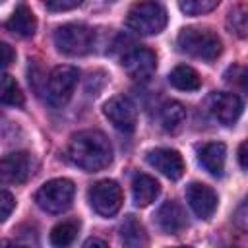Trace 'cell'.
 <instances>
[{"mask_svg":"<svg viewBox=\"0 0 248 248\" xmlns=\"http://www.w3.org/2000/svg\"><path fill=\"white\" fill-rule=\"evenodd\" d=\"M66 157L72 165L81 170L97 172L110 165L112 161V145L108 138L99 130H83L72 136Z\"/></svg>","mask_w":248,"mask_h":248,"instance_id":"obj_1","label":"cell"},{"mask_svg":"<svg viewBox=\"0 0 248 248\" xmlns=\"http://www.w3.org/2000/svg\"><path fill=\"white\" fill-rule=\"evenodd\" d=\"M176 45L180 52L205 62L219 58L223 52V43L219 35L211 29L202 27H184L176 37Z\"/></svg>","mask_w":248,"mask_h":248,"instance_id":"obj_2","label":"cell"},{"mask_svg":"<svg viewBox=\"0 0 248 248\" xmlns=\"http://www.w3.org/2000/svg\"><path fill=\"white\" fill-rule=\"evenodd\" d=\"M167 10L159 2H138L128 10L126 25L140 35H157L167 25Z\"/></svg>","mask_w":248,"mask_h":248,"instance_id":"obj_3","label":"cell"},{"mask_svg":"<svg viewBox=\"0 0 248 248\" xmlns=\"http://www.w3.org/2000/svg\"><path fill=\"white\" fill-rule=\"evenodd\" d=\"M95 43V33L83 23H66L54 31V45L60 52L68 56H83L91 52Z\"/></svg>","mask_w":248,"mask_h":248,"instance_id":"obj_4","label":"cell"},{"mask_svg":"<svg viewBox=\"0 0 248 248\" xmlns=\"http://www.w3.org/2000/svg\"><path fill=\"white\" fill-rule=\"evenodd\" d=\"M78 79H79V72L74 66H56V68H52L46 81H45L46 103L54 108L64 107L72 99L74 89L78 85Z\"/></svg>","mask_w":248,"mask_h":248,"instance_id":"obj_5","label":"cell"},{"mask_svg":"<svg viewBox=\"0 0 248 248\" xmlns=\"http://www.w3.org/2000/svg\"><path fill=\"white\" fill-rule=\"evenodd\" d=\"M74 194H76V186H74L72 180L52 178L37 190L35 202L46 213H62L72 205Z\"/></svg>","mask_w":248,"mask_h":248,"instance_id":"obj_6","label":"cell"},{"mask_svg":"<svg viewBox=\"0 0 248 248\" xmlns=\"http://www.w3.org/2000/svg\"><path fill=\"white\" fill-rule=\"evenodd\" d=\"M89 203L93 207L95 213H99L101 217H112L120 211L122 202H124V194L122 188L118 186V182L114 180H99L89 188Z\"/></svg>","mask_w":248,"mask_h":248,"instance_id":"obj_7","label":"cell"},{"mask_svg":"<svg viewBox=\"0 0 248 248\" xmlns=\"http://www.w3.org/2000/svg\"><path fill=\"white\" fill-rule=\"evenodd\" d=\"M37 169V161L27 151H14L4 155L0 163V174L4 184H23L27 182Z\"/></svg>","mask_w":248,"mask_h":248,"instance_id":"obj_8","label":"cell"},{"mask_svg":"<svg viewBox=\"0 0 248 248\" xmlns=\"http://www.w3.org/2000/svg\"><path fill=\"white\" fill-rule=\"evenodd\" d=\"M103 112L116 130L126 132V134L134 132L136 122H138V108L128 97L116 95V97L108 99L103 107Z\"/></svg>","mask_w":248,"mask_h":248,"instance_id":"obj_9","label":"cell"},{"mask_svg":"<svg viewBox=\"0 0 248 248\" xmlns=\"http://www.w3.org/2000/svg\"><path fill=\"white\" fill-rule=\"evenodd\" d=\"M186 202L200 219H209L219 205V198L215 190L202 182H192L186 186Z\"/></svg>","mask_w":248,"mask_h":248,"instance_id":"obj_10","label":"cell"},{"mask_svg":"<svg viewBox=\"0 0 248 248\" xmlns=\"http://www.w3.org/2000/svg\"><path fill=\"white\" fill-rule=\"evenodd\" d=\"M122 68L132 79H149L157 68V56L153 50L138 46L124 54Z\"/></svg>","mask_w":248,"mask_h":248,"instance_id":"obj_11","label":"cell"},{"mask_svg":"<svg viewBox=\"0 0 248 248\" xmlns=\"http://www.w3.org/2000/svg\"><path fill=\"white\" fill-rule=\"evenodd\" d=\"M145 159L155 170L165 174L169 180H178L184 174V161H182V155L176 149L157 147V149H151L145 155Z\"/></svg>","mask_w":248,"mask_h":248,"instance_id":"obj_12","label":"cell"},{"mask_svg":"<svg viewBox=\"0 0 248 248\" xmlns=\"http://www.w3.org/2000/svg\"><path fill=\"white\" fill-rule=\"evenodd\" d=\"M209 110L215 116V120H219L223 126H231L242 114V99L236 93L229 91L213 93L209 99Z\"/></svg>","mask_w":248,"mask_h":248,"instance_id":"obj_13","label":"cell"},{"mask_svg":"<svg viewBox=\"0 0 248 248\" xmlns=\"http://www.w3.org/2000/svg\"><path fill=\"white\" fill-rule=\"evenodd\" d=\"M155 221L157 227L167 232V234H178L188 227V219H186V211L178 202H165L157 213H155Z\"/></svg>","mask_w":248,"mask_h":248,"instance_id":"obj_14","label":"cell"},{"mask_svg":"<svg viewBox=\"0 0 248 248\" xmlns=\"http://www.w3.org/2000/svg\"><path fill=\"white\" fill-rule=\"evenodd\" d=\"M200 165L213 176H221L227 159V147L221 141H209L200 149Z\"/></svg>","mask_w":248,"mask_h":248,"instance_id":"obj_15","label":"cell"},{"mask_svg":"<svg viewBox=\"0 0 248 248\" xmlns=\"http://www.w3.org/2000/svg\"><path fill=\"white\" fill-rule=\"evenodd\" d=\"M159 192H161V186L153 176L143 174V172L134 176V180H132V198H134V203L138 207H145V205L153 203L155 198L159 196Z\"/></svg>","mask_w":248,"mask_h":248,"instance_id":"obj_16","label":"cell"},{"mask_svg":"<svg viewBox=\"0 0 248 248\" xmlns=\"http://www.w3.org/2000/svg\"><path fill=\"white\" fill-rule=\"evenodd\" d=\"M6 29L17 37H33L37 29V19L31 8L25 4H19L10 16V19L6 21Z\"/></svg>","mask_w":248,"mask_h":248,"instance_id":"obj_17","label":"cell"},{"mask_svg":"<svg viewBox=\"0 0 248 248\" xmlns=\"http://www.w3.org/2000/svg\"><path fill=\"white\" fill-rule=\"evenodd\" d=\"M120 240L124 248H147V234L141 221L134 215H128L120 227Z\"/></svg>","mask_w":248,"mask_h":248,"instance_id":"obj_18","label":"cell"},{"mask_svg":"<svg viewBox=\"0 0 248 248\" xmlns=\"http://www.w3.org/2000/svg\"><path fill=\"white\" fill-rule=\"evenodd\" d=\"M169 83L180 91H196L202 87V78L194 68L180 64L169 74Z\"/></svg>","mask_w":248,"mask_h":248,"instance_id":"obj_19","label":"cell"},{"mask_svg":"<svg viewBox=\"0 0 248 248\" xmlns=\"http://www.w3.org/2000/svg\"><path fill=\"white\" fill-rule=\"evenodd\" d=\"M78 231H79V221L78 219H68V221H62L58 223L56 227H52L50 231V244L54 248H68L74 238L78 236Z\"/></svg>","mask_w":248,"mask_h":248,"instance_id":"obj_20","label":"cell"},{"mask_svg":"<svg viewBox=\"0 0 248 248\" xmlns=\"http://www.w3.org/2000/svg\"><path fill=\"white\" fill-rule=\"evenodd\" d=\"M159 118H161V124L165 130L169 132H174L180 128V124L186 120V110L184 107L178 103V101H169L161 107V112H159Z\"/></svg>","mask_w":248,"mask_h":248,"instance_id":"obj_21","label":"cell"},{"mask_svg":"<svg viewBox=\"0 0 248 248\" xmlns=\"http://www.w3.org/2000/svg\"><path fill=\"white\" fill-rule=\"evenodd\" d=\"M0 99H2L4 105H12V107H21L23 105L21 87H19V83L10 74H4L2 76V93H0Z\"/></svg>","mask_w":248,"mask_h":248,"instance_id":"obj_22","label":"cell"},{"mask_svg":"<svg viewBox=\"0 0 248 248\" xmlns=\"http://www.w3.org/2000/svg\"><path fill=\"white\" fill-rule=\"evenodd\" d=\"M231 31L238 37H248V8H234L227 19Z\"/></svg>","mask_w":248,"mask_h":248,"instance_id":"obj_23","label":"cell"},{"mask_svg":"<svg viewBox=\"0 0 248 248\" xmlns=\"http://www.w3.org/2000/svg\"><path fill=\"white\" fill-rule=\"evenodd\" d=\"M217 6H219L217 0H186L178 4V8L188 16H202V14L215 10Z\"/></svg>","mask_w":248,"mask_h":248,"instance_id":"obj_24","label":"cell"},{"mask_svg":"<svg viewBox=\"0 0 248 248\" xmlns=\"http://www.w3.org/2000/svg\"><path fill=\"white\" fill-rule=\"evenodd\" d=\"M45 6L50 12H66V10H74L81 6V0H48Z\"/></svg>","mask_w":248,"mask_h":248,"instance_id":"obj_25","label":"cell"},{"mask_svg":"<svg viewBox=\"0 0 248 248\" xmlns=\"http://www.w3.org/2000/svg\"><path fill=\"white\" fill-rule=\"evenodd\" d=\"M0 205H2V221H6L8 217H10V213H12V209L16 207V200H14V196L8 192V190H2V194H0Z\"/></svg>","mask_w":248,"mask_h":248,"instance_id":"obj_26","label":"cell"},{"mask_svg":"<svg viewBox=\"0 0 248 248\" xmlns=\"http://www.w3.org/2000/svg\"><path fill=\"white\" fill-rule=\"evenodd\" d=\"M0 52H2V66H4V68H8V66L14 62L16 52L12 50V46H10L8 43H0Z\"/></svg>","mask_w":248,"mask_h":248,"instance_id":"obj_27","label":"cell"},{"mask_svg":"<svg viewBox=\"0 0 248 248\" xmlns=\"http://www.w3.org/2000/svg\"><path fill=\"white\" fill-rule=\"evenodd\" d=\"M238 163L244 170H248V140L242 141L240 147H238Z\"/></svg>","mask_w":248,"mask_h":248,"instance_id":"obj_28","label":"cell"},{"mask_svg":"<svg viewBox=\"0 0 248 248\" xmlns=\"http://www.w3.org/2000/svg\"><path fill=\"white\" fill-rule=\"evenodd\" d=\"M234 74H238V78H234V81H236V83H240L244 89H248V70L234 68Z\"/></svg>","mask_w":248,"mask_h":248,"instance_id":"obj_29","label":"cell"},{"mask_svg":"<svg viewBox=\"0 0 248 248\" xmlns=\"http://www.w3.org/2000/svg\"><path fill=\"white\" fill-rule=\"evenodd\" d=\"M83 248H108V244L101 238H89V240H85Z\"/></svg>","mask_w":248,"mask_h":248,"instance_id":"obj_30","label":"cell"},{"mask_svg":"<svg viewBox=\"0 0 248 248\" xmlns=\"http://www.w3.org/2000/svg\"><path fill=\"white\" fill-rule=\"evenodd\" d=\"M2 248H31L29 244H12V242H4Z\"/></svg>","mask_w":248,"mask_h":248,"instance_id":"obj_31","label":"cell"},{"mask_svg":"<svg viewBox=\"0 0 248 248\" xmlns=\"http://www.w3.org/2000/svg\"><path fill=\"white\" fill-rule=\"evenodd\" d=\"M170 248H192V246H170Z\"/></svg>","mask_w":248,"mask_h":248,"instance_id":"obj_32","label":"cell"}]
</instances>
